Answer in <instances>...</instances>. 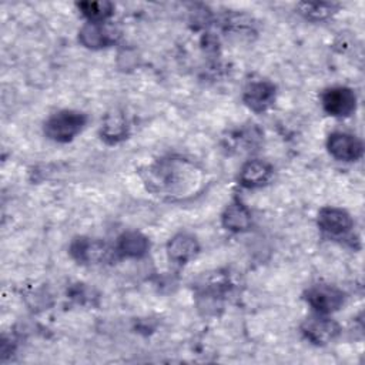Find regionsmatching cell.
<instances>
[{"label":"cell","mask_w":365,"mask_h":365,"mask_svg":"<svg viewBox=\"0 0 365 365\" xmlns=\"http://www.w3.org/2000/svg\"><path fill=\"white\" fill-rule=\"evenodd\" d=\"M298 10L302 16H305L309 20H324L329 17L335 10L336 4L334 3H299Z\"/></svg>","instance_id":"17"},{"label":"cell","mask_w":365,"mask_h":365,"mask_svg":"<svg viewBox=\"0 0 365 365\" xmlns=\"http://www.w3.org/2000/svg\"><path fill=\"white\" fill-rule=\"evenodd\" d=\"M307 302L319 314L336 311L344 302V294L332 285H314L307 291Z\"/></svg>","instance_id":"5"},{"label":"cell","mask_w":365,"mask_h":365,"mask_svg":"<svg viewBox=\"0 0 365 365\" xmlns=\"http://www.w3.org/2000/svg\"><path fill=\"white\" fill-rule=\"evenodd\" d=\"M352 224L351 215L341 208L325 207L318 214L319 228L329 235H345L352 228Z\"/></svg>","instance_id":"8"},{"label":"cell","mask_w":365,"mask_h":365,"mask_svg":"<svg viewBox=\"0 0 365 365\" xmlns=\"http://www.w3.org/2000/svg\"><path fill=\"white\" fill-rule=\"evenodd\" d=\"M87 117L86 114L74 110H61L54 113L44 123V133L48 138L67 143L73 140L86 125Z\"/></svg>","instance_id":"2"},{"label":"cell","mask_w":365,"mask_h":365,"mask_svg":"<svg viewBox=\"0 0 365 365\" xmlns=\"http://www.w3.org/2000/svg\"><path fill=\"white\" fill-rule=\"evenodd\" d=\"M114 33L103 23H87L78 33L80 41L86 47H106L114 40Z\"/></svg>","instance_id":"13"},{"label":"cell","mask_w":365,"mask_h":365,"mask_svg":"<svg viewBox=\"0 0 365 365\" xmlns=\"http://www.w3.org/2000/svg\"><path fill=\"white\" fill-rule=\"evenodd\" d=\"M222 225L230 231H245L251 225V212L241 201H232L222 214Z\"/></svg>","instance_id":"14"},{"label":"cell","mask_w":365,"mask_h":365,"mask_svg":"<svg viewBox=\"0 0 365 365\" xmlns=\"http://www.w3.org/2000/svg\"><path fill=\"white\" fill-rule=\"evenodd\" d=\"M324 110L334 117H346L355 111V93L345 86H335L327 88L321 96Z\"/></svg>","instance_id":"3"},{"label":"cell","mask_w":365,"mask_h":365,"mask_svg":"<svg viewBox=\"0 0 365 365\" xmlns=\"http://www.w3.org/2000/svg\"><path fill=\"white\" fill-rule=\"evenodd\" d=\"M242 98L251 110L264 111L274 103L275 87L267 80L250 81L244 88Z\"/></svg>","instance_id":"6"},{"label":"cell","mask_w":365,"mask_h":365,"mask_svg":"<svg viewBox=\"0 0 365 365\" xmlns=\"http://www.w3.org/2000/svg\"><path fill=\"white\" fill-rule=\"evenodd\" d=\"M301 329L311 342L318 345L332 341L339 332L338 324L327 317H311L304 321Z\"/></svg>","instance_id":"7"},{"label":"cell","mask_w":365,"mask_h":365,"mask_svg":"<svg viewBox=\"0 0 365 365\" xmlns=\"http://www.w3.org/2000/svg\"><path fill=\"white\" fill-rule=\"evenodd\" d=\"M271 175L272 167L268 163L262 160H250L242 165L240 171V182L244 187L255 188L268 182Z\"/></svg>","instance_id":"12"},{"label":"cell","mask_w":365,"mask_h":365,"mask_svg":"<svg viewBox=\"0 0 365 365\" xmlns=\"http://www.w3.org/2000/svg\"><path fill=\"white\" fill-rule=\"evenodd\" d=\"M198 250H200V245L195 237L187 232H180L174 235L167 245V252L170 259L177 264H185L198 252Z\"/></svg>","instance_id":"10"},{"label":"cell","mask_w":365,"mask_h":365,"mask_svg":"<svg viewBox=\"0 0 365 365\" xmlns=\"http://www.w3.org/2000/svg\"><path fill=\"white\" fill-rule=\"evenodd\" d=\"M143 180L148 191L165 200L178 201L197 194L204 184L202 170L192 161L168 157L145 168Z\"/></svg>","instance_id":"1"},{"label":"cell","mask_w":365,"mask_h":365,"mask_svg":"<svg viewBox=\"0 0 365 365\" xmlns=\"http://www.w3.org/2000/svg\"><path fill=\"white\" fill-rule=\"evenodd\" d=\"M77 7L87 17L88 23H104L113 14V4L110 1H81Z\"/></svg>","instance_id":"16"},{"label":"cell","mask_w":365,"mask_h":365,"mask_svg":"<svg viewBox=\"0 0 365 365\" xmlns=\"http://www.w3.org/2000/svg\"><path fill=\"white\" fill-rule=\"evenodd\" d=\"M327 147L329 154L341 161H356L362 157V143L358 137L348 133H332L328 137Z\"/></svg>","instance_id":"4"},{"label":"cell","mask_w":365,"mask_h":365,"mask_svg":"<svg viewBox=\"0 0 365 365\" xmlns=\"http://www.w3.org/2000/svg\"><path fill=\"white\" fill-rule=\"evenodd\" d=\"M71 255L81 264H91L104 259L107 248L103 242L90 238H77L70 247Z\"/></svg>","instance_id":"11"},{"label":"cell","mask_w":365,"mask_h":365,"mask_svg":"<svg viewBox=\"0 0 365 365\" xmlns=\"http://www.w3.org/2000/svg\"><path fill=\"white\" fill-rule=\"evenodd\" d=\"M100 134L101 138L110 144L124 140L128 134V123L124 113L120 110L108 111L103 118Z\"/></svg>","instance_id":"9"},{"label":"cell","mask_w":365,"mask_h":365,"mask_svg":"<svg viewBox=\"0 0 365 365\" xmlns=\"http://www.w3.org/2000/svg\"><path fill=\"white\" fill-rule=\"evenodd\" d=\"M150 242L148 240L137 231H128L124 232L117 242V250L120 254H123L124 257H131V258H140L143 255H145V252L148 251Z\"/></svg>","instance_id":"15"}]
</instances>
